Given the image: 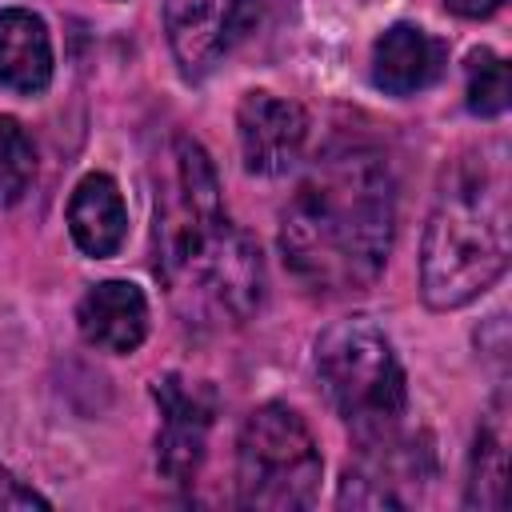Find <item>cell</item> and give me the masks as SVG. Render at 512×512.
I'll list each match as a JSON object with an SVG mask.
<instances>
[{"mask_svg": "<svg viewBox=\"0 0 512 512\" xmlns=\"http://www.w3.org/2000/svg\"><path fill=\"white\" fill-rule=\"evenodd\" d=\"M156 272L196 324H244L264 300V260L228 224L208 152L176 136L156 192Z\"/></svg>", "mask_w": 512, "mask_h": 512, "instance_id": "6da1fadb", "label": "cell"}, {"mask_svg": "<svg viewBox=\"0 0 512 512\" xmlns=\"http://www.w3.org/2000/svg\"><path fill=\"white\" fill-rule=\"evenodd\" d=\"M392 228L388 164L368 148H336L296 184L280 212L284 264L312 292H356L384 272Z\"/></svg>", "mask_w": 512, "mask_h": 512, "instance_id": "7a4b0ae2", "label": "cell"}, {"mask_svg": "<svg viewBox=\"0 0 512 512\" xmlns=\"http://www.w3.org/2000/svg\"><path fill=\"white\" fill-rule=\"evenodd\" d=\"M508 220L504 144H492L476 160L452 168L428 216L420 244V292L428 308H460L504 276L512 252Z\"/></svg>", "mask_w": 512, "mask_h": 512, "instance_id": "3957f363", "label": "cell"}, {"mask_svg": "<svg viewBox=\"0 0 512 512\" xmlns=\"http://www.w3.org/2000/svg\"><path fill=\"white\" fill-rule=\"evenodd\" d=\"M316 376L328 404L348 420L360 444L396 432L408 404L404 368L372 320L360 316L332 324L316 344Z\"/></svg>", "mask_w": 512, "mask_h": 512, "instance_id": "277c9868", "label": "cell"}, {"mask_svg": "<svg viewBox=\"0 0 512 512\" xmlns=\"http://www.w3.org/2000/svg\"><path fill=\"white\" fill-rule=\"evenodd\" d=\"M320 448L288 404H260L236 440V492L244 508L296 512L316 500Z\"/></svg>", "mask_w": 512, "mask_h": 512, "instance_id": "5b68a950", "label": "cell"}, {"mask_svg": "<svg viewBox=\"0 0 512 512\" xmlns=\"http://www.w3.org/2000/svg\"><path fill=\"white\" fill-rule=\"evenodd\" d=\"M236 136H240V156L248 172L280 176L304 152L308 116L296 100H284L272 92H248L236 108Z\"/></svg>", "mask_w": 512, "mask_h": 512, "instance_id": "8992f818", "label": "cell"}, {"mask_svg": "<svg viewBox=\"0 0 512 512\" xmlns=\"http://www.w3.org/2000/svg\"><path fill=\"white\" fill-rule=\"evenodd\" d=\"M252 0H164V32L188 76L208 72L244 32Z\"/></svg>", "mask_w": 512, "mask_h": 512, "instance_id": "52a82bcc", "label": "cell"}, {"mask_svg": "<svg viewBox=\"0 0 512 512\" xmlns=\"http://www.w3.org/2000/svg\"><path fill=\"white\" fill-rule=\"evenodd\" d=\"M160 412H164V428H160V472L176 484L192 480L200 460H204V444H208V428L216 416V396L204 384H188L180 376H164L152 388Z\"/></svg>", "mask_w": 512, "mask_h": 512, "instance_id": "ba28073f", "label": "cell"}, {"mask_svg": "<svg viewBox=\"0 0 512 512\" xmlns=\"http://www.w3.org/2000/svg\"><path fill=\"white\" fill-rule=\"evenodd\" d=\"M448 64L444 40L416 24H392L372 44V84L388 96H412L440 80Z\"/></svg>", "mask_w": 512, "mask_h": 512, "instance_id": "9c48e42d", "label": "cell"}, {"mask_svg": "<svg viewBox=\"0 0 512 512\" xmlns=\"http://www.w3.org/2000/svg\"><path fill=\"white\" fill-rule=\"evenodd\" d=\"M76 324L84 340L104 352H136L148 332V300L128 280H104L84 292Z\"/></svg>", "mask_w": 512, "mask_h": 512, "instance_id": "30bf717a", "label": "cell"}, {"mask_svg": "<svg viewBox=\"0 0 512 512\" xmlns=\"http://www.w3.org/2000/svg\"><path fill=\"white\" fill-rule=\"evenodd\" d=\"M68 232L80 244V252H88L96 260L112 256L124 244L128 212H124V200H120V188L112 176L88 172L76 184V192L68 200Z\"/></svg>", "mask_w": 512, "mask_h": 512, "instance_id": "8fae6325", "label": "cell"}, {"mask_svg": "<svg viewBox=\"0 0 512 512\" xmlns=\"http://www.w3.org/2000/svg\"><path fill=\"white\" fill-rule=\"evenodd\" d=\"M52 80V40L36 12L4 8L0 12V84L24 96L44 92Z\"/></svg>", "mask_w": 512, "mask_h": 512, "instance_id": "7c38bea8", "label": "cell"}, {"mask_svg": "<svg viewBox=\"0 0 512 512\" xmlns=\"http://www.w3.org/2000/svg\"><path fill=\"white\" fill-rule=\"evenodd\" d=\"M504 484H508V428H504V408L496 404L472 444L464 504L468 508H504Z\"/></svg>", "mask_w": 512, "mask_h": 512, "instance_id": "4fadbf2b", "label": "cell"}, {"mask_svg": "<svg viewBox=\"0 0 512 512\" xmlns=\"http://www.w3.org/2000/svg\"><path fill=\"white\" fill-rule=\"evenodd\" d=\"M36 176V152L20 120L0 116V204H16Z\"/></svg>", "mask_w": 512, "mask_h": 512, "instance_id": "5bb4252c", "label": "cell"}, {"mask_svg": "<svg viewBox=\"0 0 512 512\" xmlns=\"http://www.w3.org/2000/svg\"><path fill=\"white\" fill-rule=\"evenodd\" d=\"M508 96H512L508 64L496 52L476 48L468 56V108L476 116H500L508 108Z\"/></svg>", "mask_w": 512, "mask_h": 512, "instance_id": "9a60e30c", "label": "cell"}, {"mask_svg": "<svg viewBox=\"0 0 512 512\" xmlns=\"http://www.w3.org/2000/svg\"><path fill=\"white\" fill-rule=\"evenodd\" d=\"M0 508H48V500L28 488L24 480H16L4 464H0Z\"/></svg>", "mask_w": 512, "mask_h": 512, "instance_id": "2e32d148", "label": "cell"}, {"mask_svg": "<svg viewBox=\"0 0 512 512\" xmlns=\"http://www.w3.org/2000/svg\"><path fill=\"white\" fill-rule=\"evenodd\" d=\"M456 16H464V20H480V16H492L504 0H444Z\"/></svg>", "mask_w": 512, "mask_h": 512, "instance_id": "e0dca14e", "label": "cell"}]
</instances>
